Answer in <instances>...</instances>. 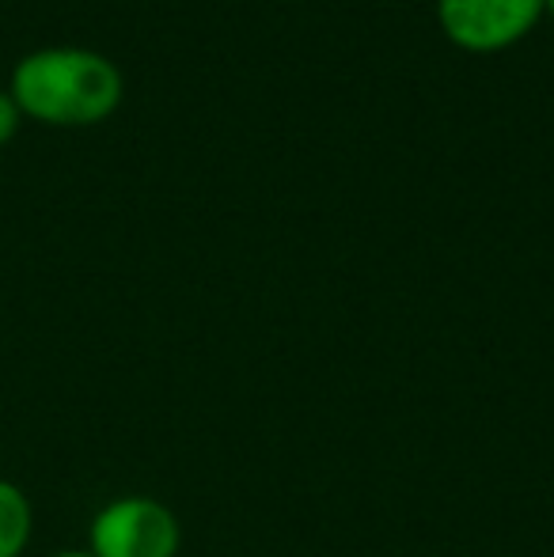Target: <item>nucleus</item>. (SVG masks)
Masks as SVG:
<instances>
[{
  "label": "nucleus",
  "mask_w": 554,
  "mask_h": 557,
  "mask_svg": "<svg viewBox=\"0 0 554 557\" xmlns=\"http://www.w3.org/2000/svg\"><path fill=\"white\" fill-rule=\"evenodd\" d=\"M12 99L42 122L91 125L122 103V73L111 58L84 46H42L15 61Z\"/></svg>",
  "instance_id": "nucleus-1"
},
{
  "label": "nucleus",
  "mask_w": 554,
  "mask_h": 557,
  "mask_svg": "<svg viewBox=\"0 0 554 557\" xmlns=\"http://www.w3.org/2000/svg\"><path fill=\"white\" fill-rule=\"evenodd\" d=\"M183 546V528L175 512L156 497H119L103 505L91 520V557H175Z\"/></svg>",
  "instance_id": "nucleus-2"
},
{
  "label": "nucleus",
  "mask_w": 554,
  "mask_h": 557,
  "mask_svg": "<svg viewBox=\"0 0 554 557\" xmlns=\"http://www.w3.org/2000/svg\"><path fill=\"white\" fill-rule=\"evenodd\" d=\"M543 15V0H436L441 30L471 53H494L520 42Z\"/></svg>",
  "instance_id": "nucleus-3"
},
{
  "label": "nucleus",
  "mask_w": 554,
  "mask_h": 557,
  "mask_svg": "<svg viewBox=\"0 0 554 557\" xmlns=\"http://www.w3.org/2000/svg\"><path fill=\"white\" fill-rule=\"evenodd\" d=\"M30 528H35V512H30L27 493L0 478V557H20L27 550Z\"/></svg>",
  "instance_id": "nucleus-4"
},
{
  "label": "nucleus",
  "mask_w": 554,
  "mask_h": 557,
  "mask_svg": "<svg viewBox=\"0 0 554 557\" xmlns=\"http://www.w3.org/2000/svg\"><path fill=\"white\" fill-rule=\"evenodd\" d=\"M20 103L12 99V91H0V145L20 129Z\"/></svg>",
  "instance_id": "nucleus-5"
},
{
  "label": "nucleus",
  "mask_w": 554,
  "mask_h": 557,
  "mask_svg": "<svg viewBox=\"0 0 554 557\" xmlns=\"http://www.w3.org/2000/svg\"><path fill=\"white\" fill-rule=\"evenodd\" d=\"M53 557H91L88 550H65V554H53Z\"/></svg>",
  "instance_id": "nucleus-6"
},
{
  "label": "nucleus",
  "mask_w": 554,
  "mask_h": 557,
  "mask_svg": "<svg viewBox=\"0 0 554 557\" xmlns=\"http://www.w3.org/2000/svg\"><path fill=\"white\" fill-rule=\"evenodd\" d=\"M543 12H551V15H554V0H543Z\"/></svg>",
  "instance_id": "nucleus-7"
}]
</instances>
